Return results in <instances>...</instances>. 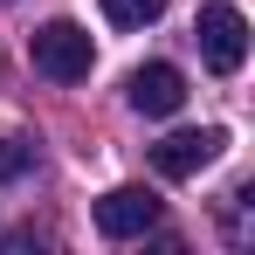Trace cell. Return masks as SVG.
<instances>
[{
    "mask_svg": "<svg viewBox=\"0 0 255 255\" xmlns=\"http://www.w3.org/2000/svg\"><path fill=\"white\" fill-rule=\"evenodd\" d=\"M193 42H200V62H207L214 76H235V69L249 62V21H242V7H228V0L200 7Z\"/></svg>",
    "mask_w": 255,
    "mask_h": 255,
    "instance_id": "obj_2",
    "label": "cell"
},
{
    "mask_svg": "<svg viewBox=\"0 0 255 255\" xmlns=\"http://www.w3.org/2000/svg\"><path fill=\"white\" fill-rule=\"evenodd\" d=\"M28 55H35V69H42L48 83H83L90 62H97V48H90V35L76 21H42L35 42H28Z\"/></svg>",
    "mask_w": 255,
    "mask_h": 255,
    "instance_id": "obj_1",
    "label": "cell"
},
{
    "mask_svg": "<svg viewBox=\"0 0 255 255\" xmlns=\"http://www.w3.org/2000/svg\"><path fill=\"white\" fill-rule=\"evenodd\" d=\"M104 7V21L111 28H145V21H159L166 14V0H97Z\"/></svg>",
    "mask_w": 255,
    "mask_h": 255,
    "instance_id": "obj_6",
    "label": "cell"
},
{
    "mask_svg": "<svg viewBox=\"0 0 255 255\" xmlns=\"http://www.w3.org/2000/svg\"><path fill=\"white\" fill-rule=\"evenodd\" d=\"M221 145H228L221 125H207V131H172V138L152 145V166H159V179H193L200 166L221 159Z\"/></svg>",
    "mask_w": 255,
    "mask_h": 255,
    "instance_id": "obj_3",
    "label": "cell"
},
{
    "mask_svg": "<svg viewBox=\"0 0 255 255\" xmlns=\"http://www.w3.org/2000/svg\"><path fill=\"white\" fill-rule=\"evenodd\" d=\"M186 104V76L172 69V62H145L138 76H131V111H145V118H172Z\"/></svg>",
    "mask_w": 255,
    "mask_h": 255,
    "instance_id": "obj_5",
    "label": "cell"
},
{
    "mask_svg": "<svg viewBox=\"0 0 255 255\" xmlns=\"http://www.w3.org/2000/svg\"><path fill=\"white\" fill-rule=\"evenodd\" d=\"M21 172H28V145L0 138V179H21Z\"/></svg>",
    "mask_w": 255,
    "mask_h": 255,
    "instance_id": "obj_7",
    "label": "cell"
},
{
    "mask_svg": "<svg viewBox=\"0 0 255 255\" xmlns=\"http://www.w3.org/2000/svg\"><path fill=\"white\" fill-rule=\"evenodd\" d=\"M152 221H159V193H145V186H111V193L97 200V228H104L111 242L145 235Z\"/></svg>",
    "mask_w": 255,
    "mask_h": 255,
    "instance_id": "obj_4",
    "label": "cell"
}]
</instances>
